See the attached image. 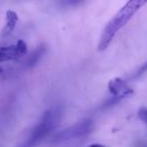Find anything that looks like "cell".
<instances>
[{"label":"cell","mask_w":147,"mask_h":147,"mask_svg":"<svg viewBox=\"0 0 147 147\" xmlns=\"http://www.w3.org/2000/svg\"><path fill=\"white\" fill-rule=\"evenodd\" d=\"M89 147H105L103 144H99V143H94V144H91Z\"/></svg>","instance_id":"12"},{"label":"cell","mask_w":147,"mask_h":147,"mask_svg":"<svg viewBox=\"0 0 147 147\" xmlns=\"http://www.w3.org/2000/svg\"><path fill=\"white\" fill-rule=\"evenodd\" d=\"M61 112L59 109L49 110L42 115L36 126L33 127L29 135L20 147H37L40 142L49 134L61 120Z\"/></svg>","instance_id":"2"},{"label":"cell","mask_w":147,"mask_h":147,"mask_svg":"<svg viewBox=\"0 0 147 147\" xmlns=\"http://www.w3.org/2000/svg\"><path fill=\"white\" fill-rule=\"evenodd\" d=\"M138 116L145 124H147V109L145 108H141L138 112Z\"/></svg>","instance_id":"10"},{"label":"cell","mask_w":147,"mask_h":147,"mask_svg":"<svg viewBox=\"0 0 147 147\" xmlns=\"http://www.w3.org/2000/svg\"><path fill=\"white\" fill-rule=\"evenodd\" d=\"M2 71H3V69H2V67H0V75H1V74H2Z\"/></svg>","instance_id":"13"},{"label":"cell","mask_w":147,"mask_h":147,"mask_svg":"<svg viewBox=\"0 0 147 147\" xmlns=\"http://www.w3.org/2000/svg\"><path fill=\"white\" fill-rule=\"evenodd\" d=\"M146 71H147V63H144L143 65H141L140 69H139L138 71L135 73V75H134V77H133V78H138V77H140L141 75H143V74H144Z\"/></svg>","instance_id":"11"},{"label":"cell","mask_w":147,"mask_h":147,"mask_svg":"<svg viewBox=\"0 0 147 147\" xmlns=\"http://www.w3.org/2000/svg\"><path fill=\"white\" fill-rule=\"evenodd\" d=\"M131 95H133V90L131 88H128L126 91H124L122 94L115 95V96H113L112 98H110L109 100H107V102L103 105V108L107 109V108H110V107H112V106H115V105L118 104V103L121 102L122 100H124V99L130 97Z\"/></svg>","instance_id":"7"},{"label":"cell","mask_w":147,"mask_h":147,"mask_svg":"<svg viewBox=\"0 0 147 147\" xmlns=\"http://www.w3.org/2000/svg\"><path fill=\"white\" fill-rule=\"evenodd\" d=\"M45 49L43 45H41L38 49H36L30 55H29L28 59H27L26 65H28V67H32V65H36L37 61H38L39 59L42 57V55H45Z\"/></svg>","instance_id":"8"},{"label":"cell","mask_w":147,"mask_h":147,"mask_svg":"<svg viewBox=\"0 0 147 147\" xmlns=\"http://www.w3.org/2000/svg\"><path fill=\"white\" fill-rule=\"evenodd\" d=\"M17 22H18V15H17V13L13 10H7L6 15H5V25L2 30L3 34H10L14 30Z\"/></svg>","instance_id":"5"},{"label":"cell","mask_w":147,"mask_h":147,"mask_svg":"<svg viewBox=\"0 0 147 147\" xmlns=\"http://www.w3.org/2000/svg\"><path fill=\"white\" fill-rule=\"evenodd\" d=\"M27 53V45L24 40L20 39L15 45L8 47H0V63L18 59Z\"/></svg>","instance_id":"4"},{"label":"cell","mask_w":147,"mask_h":147,"mask_svg":"<svg viewBox=\"0 0 147 147\" xmlns=\"http://www.w3.org/2000/svg\"><path fill=\"white\" fill-rule=\"evenodd\" d=\"M85 0H61V5L65 7L67 6H76L79 3H82Z\"/></svg>","instance_id":"9"},{"label":"cell","mask_w":147,"mask_h":147,"mask_svg":"<svg viewBox=\"0 0 147 147\" xmlns=\"http://www.w3.org/2000/svg\"><path fill=\"white\" fill-rule=\"evenodd\" d=\"M93 130V121L91 119H86L74 124L69 128L63 129L53 137V142H63L69 139L79 138V137L86 136Z\"/></svg>","instance_id":"3"},{"label":"cell","mask_w":147,"mask_h":147,"mask_svg":"<svg viewBox=\"0 0 147 147\" xmlns=\"http://www.w3.org/2000/svg\"><path fill=\"white\" fill-rule=\"evenodd\" d=\"M147 3V0H128L127 3L115 14V16L106 25L99 40L98 49L104 51L108 49L111 41L118 33L121 28L127 24L129 20L134 16V14Z\"/></svg>","instance_id":"1"},{"label":"cell","mask_w":147,"mask_h":147,"mask_svg":"<svg viewBox=\"0 0 147 147\" xmlns=\"http://www.w3.org/2000/svg\"><path fill=\"white\" fill-rule=\"evenodd\" d=\"M129 87L127 86L126 82L121 78H115L111 80L108 84V90L112 95H120L124 91H126Z\"/></svg>","instance_id":"6"}]
</instances>
